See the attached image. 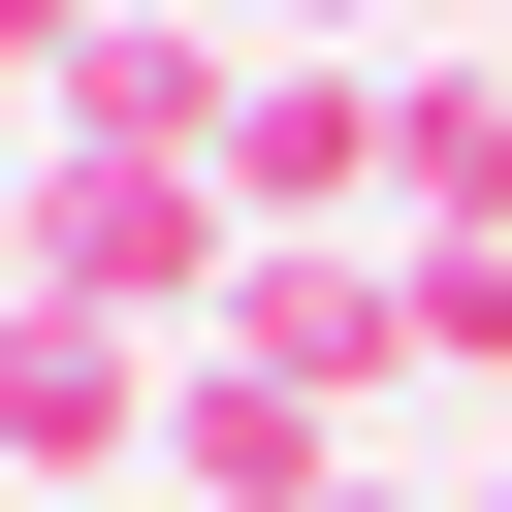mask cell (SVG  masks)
Segmentation results:
<instances>
[{
	"label": "cell",
	"mask_w": 512,
	"mask_h": 512,
	"mask_svg": "<svg viewBox=\"0 0 512 512\" xmlns=\"http://www.w3.org/2000/svg\"><path fill=\"white\" fill-rule=\"evenodd\" d=\"M448 512H512V480H448Z\"/></svg>",
	"instance_id": "ba28073f"
},
{
	"label": "cell",
	"mask_w": 512,
	"mask_h": 512,
	"mask_svg": "<svg viewBox=\"0 0 512 512\" xmlns=\"http://www.w3.org/2000/svg\"><path fill=\"white\" fill-rule=\"evenodd\" d=\"M160 480H192V512H320V480H352V416H320V384H256V352H192Z\"/></svg>",
	"instance_id": "5b68a950"
},
{
	"label": "cell",
	"mask_w": 512,
	"mask_h": 512,
	"mask_svg": "<svg viewBox=\"0 0 512 512\" xmlns=\"http://www.w3.org/2000/svg\"><path fill=\"white\" fill-rule=\"evenodd\" d=\"M224 128H256V64H224V32H160V0H96V32H64V96H32V160H160V192H224Z\"/></svg>",
	"instance_id": "3957f363"
},
{
	"label": "cell",
	"mask_w": 512,
	"mask_h": 512,
	"mask_svg": "<svg viewBox=\"0 0 512 512\" xmlns=\"http://www.w3.org/2000/svg\"><path fill=\"white\" fill-rule=\"evenodd\" d=\"M160 416H192V352L160 320H64V288H0V480H160Z\"/></svg>",
	"instance_id": "7a4b0ae2"
},
{
	"label": "cell",
	"mask_w": 512,
	"mask_h": 512,
	"mask_svg": "<svg viewBox=\"0 0 512 512\" xmlns=\"http://www.w3.org/2000/svg\"><path fill=\"white\" fill-rule=\"evenodd\" d=\"M128 512H192V480H128Z\"/></svg>",
	"instance_id": "9c48e42d"
},
{
	"label": "cell",
	"mask_w": 512,
	"mask_h": 512,
	"mask_svg": "<svg viewBox=\"0 0 512 512\" xmlns=\"http://www.w3.org/2000/svg\"><path fill=\"white\" fill-rule=\"evenodd\" d=\"M384 256H512V64H384Z\"/></svg>",
	"instance_id": "277c9868"
},
{
	"label": "cell",
	"mask_w": 512,
	"mask_h": 512,
	"mask_svg": "<svg viewBox=\"0 0 512 512\" xmlns=\"http://www.w3.org/2000/svg\"><path fill=\"white\" fill-rule=\"evenodd\" d=\"M416 384H512V256H416Z\"/></svg>",
	"instance_id": "8992f818"
},
{
	"label": "cell",
	"mask_w": 512,
	"mask_h": 512,
	"mask_svg": "<svg viewBox=\"0 0 512 512\" xmlns=\"http://www.w3.org/2000/svg\"><path fill=\"white\" fill-rule=\"evenodd\" d=\"M320 512H416V480H320Z\"/></svg>",
	"instance_id": "52a82bcc"
},
{
	"label": "cell",
	"mask_w": 512,
	"mask_h": 512,
	"mask_svg": "<svg viewBox=\"0 0 512 512\" xmlns=\"http://www.w3.org/2000/svg\"><path fill=\"white\" fill-rule=\"evenodd\" d=\"M64 320H160V352H224V288H256V224L224 192H160V160H32V224H0Z\"/></svg>",
	"instance_id": "6da1fadb"
}]
</instances>
